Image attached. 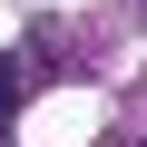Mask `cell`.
Masks as SVG:
<instances>
[{
  "mask_svg": "<svg viewBox=\"0 0 147 147\" xmlns=\"http://www.w3.org/2000/svg\"><path fill=\"white\" fill-rule=\"evenodd\" d=\"M10 98H20V79H10V59H0V118H10Z\"/></svg>",
  "mask_w": 147,
  "mask_h": 147,
  "instance_id": "obj_1",
  "label": "cell"
}]
</instances>
